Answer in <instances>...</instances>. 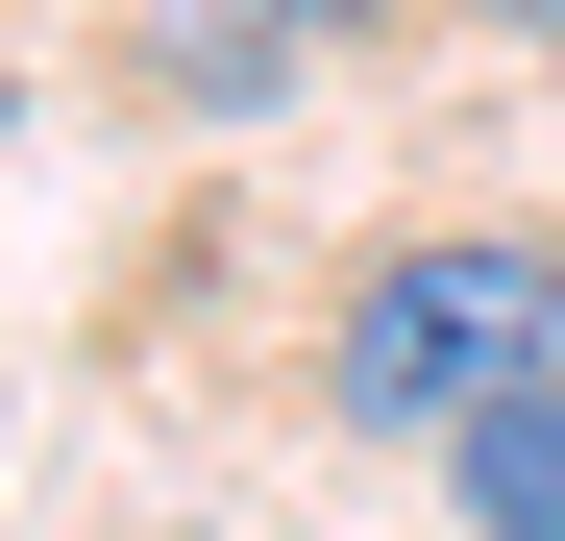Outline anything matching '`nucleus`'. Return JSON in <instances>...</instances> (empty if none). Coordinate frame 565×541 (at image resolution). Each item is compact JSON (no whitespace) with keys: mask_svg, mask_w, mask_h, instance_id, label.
I'll return each instance as SVG.
<instances>
[{"mask_svg":"<svg viewBox=\"0 0 565 541\" xmlns=\"http://www.w3.org/2000/svg\"><path fill=\"white\" fill-rule=\"evenodd\" d=\"M320 394L369 418V443H467V418H516V394H565V246H394L344 296V344H320Z\"/></svg>","mask_w":565,"mask_h":541,"instance_id":"f257e3e1","label":"nucleus"},{"mask_svg":"<svg viewBox=\"0 0 565 541\" xmlns=\"http://www.w3.org/2000/svg\"><path fill=\"white\" fill-rule=\"evenodd\" d=\"M467 541H565V394H516V418H467Z\"/></svg>","mask_w":565,"mask_h":541,"instance_id":"f03ea898","label":"nucleus"},{"mask_svg":"<svg viewBox=\"0 0 565 541\" xmlns=\"http://www.w3.org/2000/svg\"><path fill=\"white\" fill-rule=\"evenodd\" d=\"M467 25H516V50H565V0H467Z\"/></svg>","mask_w":565,"mask_h":541,"instance_id":"7ed1b4c3","label":"nucleus"}]
</instances>
